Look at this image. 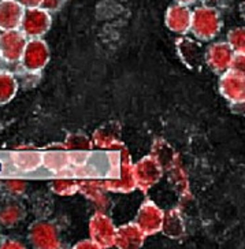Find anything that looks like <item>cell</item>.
Returning <instances> with one entry per match:
<instances>
[{"label": "cell", "instance_id": "21", "mask_svg": "<svg viewBox=\"0 0 245 249\" xmlns=\"http://www.w3.org/2000/svg\"><path fill=\"white\" fill-rule=\"evenodd\" d=\"M63 145H65V151H70V152H89L93 149L92 137H88L82 132L67 134Z\"/></svg>", "mask_w": 245, "mask_h": 249}, {"label": "cell", "instance_id": "17", "mask_svg": "<svg viewBox=\"0 0 245 249\" xmlns=\"http://www.w3.org/2000/svg\"><path fill=\"white\" fill-rule=\"evenodd\" d=\"M177 51H178L181 60L191 69L199 66L204 60V53H206V51L203 52L201 50V45L189 37L179 38L177 41Z\"/></svg>", "mask_w": 245, "mask_h": 249}, {"label": "cell", "instance_id": "32", "mask_svg": "<svg viewBox=\"0 0 245 249\" xmlns=\"http://www.w3.org/2000/svg\"><path fill=\"white\" fill-rule=\"evenodd\" d=\"M223 0H201V3L203 4H206V6H212V7H216L222 3Z\"/></svg>", "mask_w": 245, "mask_h": 249}, {"label": "cell", "instance_id": "12", "mask_svg": "<svg viewBox=\"0 0 245 249\" xmlns=\"http://www.w3.org/2000/svg\"><path fill=\"white\" fill-rule=\"evenodd\" d=\"M80 188L78 193H81L85 198L93 203L97 211H105L110 204V198L107 196V188L104 185V181L97 179H81L78 181Z\"/></svg>", "mask_w": 245, "mask_h": 249}, {"label": "cell", "instance_id": "13", "mask_svg": "<svg viewBox=\"0 0 245 249\" xmlns=\"http://www.w3.org/2000/svg\"><path fill=\"white\" fill-rule=\"evenodd\" d=\"M147 234L136 222L125 223L117 229L115 247L121 249H139L145 242Z\"/></svg>", "mask_w": 245, "mask_h": 249}, {"label": "cell", "instance_id": "10", "mask_svg": "<svg viewBox=\"0 0 245 249\" xmlns=\"http://www.w3.org/2000/svg\"><path fill=\"white\" fill-rule=\"evenodd\" d=\"M219 93L230 104L245 102V75L236 70H228L221 74L218 82Z\"/></svg>", "mask_w": 245, "mask_h": 249}, {"label": "cell", "instance_id": "18", "mask_svg": "<svg viewBox=\"0 0 245 249\" xmlns=\"http://www.w3.org/2000/svg\"><path fill=\"white\" fill-rule=\"evenodd\" d=\"M160 231L171 240H178V238H182L185 235V220H184V216H182V213L178 208H171V210L164 213L163 225H162Z\"/></svg>", "mask_w": 245, "mask_h": 249}, {"label": "cell", "instance_id": "29", "mask_svg": "<svg viewBox=\"0 0 245 249\" xmlns=\"http://www.w3.org/2000/svg\"><path fill=\"white\" fill-rule=\"evenodd\" d=\"M75 249H99V245H97L96 242L93 241L92 238H87V240H81V241H78L74 245Z\"/></svg>", "mask_w": 245, "mask_h": 249}, {"label": "cell", "instance_id": "27", "mask_svg": "<svg viewBox=\"0 0 245 249\" xmlns=\"http://www.w3.org/2000/svg\"><path fill=\"white\" fill-rule=\"evenodd\" d=\"M65 3H66V0H43L41 7L50 13H56L65 6Z\"/></svg>", "mask_w": 245, "mask_h": 249}, {"label": "cell", "instance_id": "35", "mask_svg": "<svg viewBox=\"0 0 245 249\" xmlns=\"http://www.w3.org/2000/svg\"><path fill=\"white\" fill-rule=\"evenodd\" d=\"M1 238H3V237H1V233H0V241H1Z\"/></svg>", "mask_w": 245, "mask_h": 249}, {"label": "cell", "instance_id": "36", "mask_svg": "<svg viewBox=\"0 0 245 249\" xmlns=\"http://www.w3.org/2000/svg\"><path fill=\"white\" fill-rule=\"evenodd\" d=\"M0 186H1V185H0Z\"/></svg>", "mask_w": 245, "mask_h": 249}, {"label": "cell", "instance_id": "8", "mask_svg": "<svg viewBox=\"0 0 245 249\" xmlns=\"http://www.w3.org/2000/svg\"><path fill=\"white\" fill-rule=\"evenodd\" d=\"M52 17L50 11L43 7L26 8L23 14L21 30L29 38L44 36L51 29Z\"/></svg>", "mask_w": 245, "mask_h": 249}, {"label": "cell", "instance_id": "34", "mask_svg": "<svg viewBox=\"0 0 245 249\" xmlns=\"http://www.w3.org/2000/svg\"><path fill=\"white\" fill-rule=\"evenodd\" d=\"M241 14H243L245 17V3H244V4H243V6H241Z\"/></svg>", "mask_w": 245, "mask_h": 249}, {"label": "cell", "instance_id": "23", "mask_svg": "<svg viewBox=\"0 0 245 249\" xmlns=\"http://www.w3.org/2000/svg\"><path fill=\"white\" fill-rule=\"evenodd\" d=\"M80 183L75 179H69V178H58L50 182V189L53 195L60 196V197H70L78 193Z\"/></svg>", "mask_w": 245, "mask_h": 249}, {"label": "cell", "instance_id": "25", "mask_svg": "<svg viewBox=\"0 0 245 249\" xmlns=\"http://www.w3.org/2000/svg\"><path fill=\"white\" fill-rule=\"evenodd\" d=\"M3 189L11 197H21L28 191V181L25 179H6L3 182Z\"/></svg>", "mask_w": 245, "mask_h": 249}, {"label": "cell", "instance_id": "4", "mask_svg": "<svg viewBox=\"0 0 245 249\" xmlns=\"http://www.w3.org/2000/svg\"><path fill=\"white\" fill-rule=\"evenodd\" d=\"M26 43L28 36L21 29L0 30V59L10 65L21 62Z\"/></svg>", "mask_w": 245, "mask_h": 249}, {"label": "cell", "instance_id": "14", "mask_svg": "<svg viewBox=\"0 0 245 249\" xmlns=\"http://www.w3.org/2000/svg\"><path fill=\"white\" fill-rule=\"evenodd\" d=\"M121 133H122V126L117 121L105 122L102 126H99L92 134L93 148L111 151L112 148L121 142Z\"/></svg>", "mask_w": 245, "mask_h": 249}, {"label": "cell", "instance_id": "30", "mask_svg": "<svg viewBox=\"0 0 245 249\" xmlns=\"http://www.w3.org/2000/svg\"><path fill=\"white\" fill-rule=\"evenodd\" d=\"M25 8H33V7H41V1L43 0H18Z\"/></svg>", "mask_w": 245, "mask_h": 249}, {"label": "cell", "instance_id": "5", "mask_svg": "<svg viewBox=\"0 0 245 249\" xmlns=\"http://www.w3.org/2000/svg\"><path fill=\"white\" fill-rule=\"evenodd\" d=\"M88 229L89 237L99 245V248L115 247V235L118 227L114 225L111 218L104 211H96L90 216Z\"/></svg>", "mask_w": 245, "mask_h": 249}, {"label": "cell", "instance_id": "1", "mask_svg": "<svg viewBox=\"0 0 245 249\" xmlns=\"http://www.w3.org/2000/svg\"><path fill=\"white\" fill-rule=\"evenodd\" d=\"M223 21L219 8L203 4L194 8L192 14V26L191 32L200 41L214 40L222 30Z\"/></svg>", "mask_w": 245, "mask_h": 249}, {"label": "cell", "instance_id": "6", "mask_svg": "<svg viewBox=\"0 0 245 249\" xmlns=\"http://www.w3.org/2000/svg\"><path fill=\"white\" fill-rule=\"evenodd\" d=\"M51 52L50 47L41 37L29 38L23 51L21 66L28 71H41L50 62Z\"/></svg>", "mask_w": 245, "mask_h": 249}, {"label": "cell", "instance_id": "31", "mask_svg": "<svg viewBox=\"0 0 245 249\" xmlns=\"http://www.w3.org/2000/svg\"><path fill=\"white\" fill-rule=\"evenodd\" d=\"M231 107H233L234 112H237L240 115H244L245 117V102L237 103V104H231Z\"/></svg>", "mask_w": 245, "mask_h": 249}, {"label": "cell", "instance_id": "22", "mask_svg": "<svg viewBox=\"0 0 245 249\" xmlns=\"http://www.w3.org/2000/svg\"><path fill=\"white\" fill-rule=\"evenodd\" d=\"M70 163H71L70 155L63 151H51V152L43 155V166L53 173H59V171L66 170Z\"/></svg>", "mask_w": 245, "mask_h": 249}, {"label": "cell", "instance_id": "26", "mask_svg": "<svg viewBox=\"0 0 245 249\" xmlns=\"http://www.w3.org/2000/svg\"><path fill=\"white\" fill-rule=\"evenodd\" d=\"M26 244L15 237H6L0 241V249H25Z\"/></svg>", "mask_w": 245, "mask_h": 249}, {"label": "cell", "instance_id": "11", "mask_svg": "<svg viewBox=\"0 0 245 249\" xmlns=\"http://www.w3.org/2000/svg\"><path fill=\"white\" fill-rule=\"evenodd\" d=\"M193 11L186 4L175 3L167 8L164 15V23L167 29L175 35H186L191 32Z\"/></svg>", "mask_w": 245, "mask_h": 249}, {"label": "cell", "instance_id": "15", "mask_svg": "<svg viewBox=\"0 0 245 249\" xmlns=\"http://www.w3.org/2000/svg\"><path fill=\"white\" fill-rule=\"evenodd\" d=\"M25 10L18 0H0V30L21 29Z\"/></svg>", "mask_w": 245, "mask_h": 249}, {"label": "cell", "instance_id": "9", "mask_svg": "<svg viewBox=\"0 0 245 249\" xmlns=\"http://www.w3.org/2000/svg\"><path fill=\"white\" fill-rule=\"evenodd\" d=\"M164 211L152 200H145L136 213V223L148 235H154L162 230Z\"/></svg>", "mask_w": 245, "mask_h": 249}, {"label": "cell", "instance_id": "2", "mask_svg": "<svg viewBox=\"0 0 245 249\" xmlns=\"http://www.w3.org/2000/svg\"><path fill=\"white\" fill-rule=\"evenodd\" d=\"M28 240L30 245L36 249L62 248L59 227L51 220H35L28 230Z\"/></svg>", "mask_w": 245, "mask_h": 249}, {"label": "cell", "instance_id": "16", "mask_svg": "<svg viewBox=\"0 0 245 249\" xmlns=\"http://www.w3.org/2000/svg\"><path fill=\"white\" fill-rule=\"evenodd\" d=\"M26 216V210L23 204L17 200V197H11L8 196V198L3 200L0 203V226L11 227L18 226Z\"/></svg>", "mask_w": 245, "mask_h": 249}, {"label": "cell", "instance_id": "24", "mask_svg": "<svg viewBox=\"0 0 245 249\" xmlns=\"http://www.w3.org/2000/svg\"><path fill=\"white\" fill-rule=\"evenodd\" d=\"M226 41L231 45L236 53H245V26H237L229 30Z\"/></svg>", "mask_w": 245, "mask_h": 249}, {"label": "cell", "instance_id": "33", "mask_svg": "<svg viewBox=\"0 0 245 249\" xmlns=\"http://www.w3.org/2000/svg\"><path fill=\"white\" fill-rule=\"evenodd\" d=\"M175 3H181V4H186V6H189V4H192L194 3L196 0H174Z\"/></svg>", "mask_w": 245, "mask_h": 249}, {"label": "cell", "instance_id": "28", "mask_svg": "<svg viewBox=\"0 0 245 249\" xmlns=\"http://www.w3.org/2000/svg\"><path fill=\"white\" fill-rule=\"evenodd\" d=\"M231 69L245 75V53H236Z\"/></svg>", "mask_w": 245, "mask_h": 249}, {"label": "cell", "instance_id": "7", "mask_svg": "<svg viewBox=\"0 0 245 249\" xmlns=\"http://www.w3.org/2000/svg\"><path fill=\"white\" fill-rule=\"evenodd\" d=\"M236 52L228 41H215L208 45L204 53V62L214 73L223 74L230 70Z\"/></svg>", "mask_w": 245, "mask_h": 249}, {"label": "cell", "instance_id": "20", "mask_svg": "<svg viewBox=\"0 0 245 249\" xmlns=\"http://www.w3.org/2000/svg\"><path fill=\"white\" fill-rule=\"evenodd\" d=\"M19 88V82L14 74L0 70V106L10 103L17 95Z\"/></svg>", "mask_w": 245, "mask_h": 249}, {"label": "cell", "instance_id": "19", "mask_svg": "<svg viewBox=\"0 0 245 249\" xmlns=\"http://www.w3.org/2000/svg\"><path fill=\"white\" fill-rule=\"evenodd\" d=\"M11 163L15 169L29 173L43 166V155L35 152L33 149H17V152L11 155Z\"/></svg>", "mask_w": 245, "mask_h": 249}, {"label": "cell", "instance_id": "3", "mask_svg": "<svg viewBox=\"0 0 245 249\" xmlns=\"http://www.w3.org/2000/svg\"><path fill=\"white\" fill-rule=\"evenodd\" d=\"M163 170L164 167L154 155H147L133 163V174L137 189H140L142 193H147L162 179Z\"/></svg>", "mask_w": 245, "mask_h": 249}]
</instances>
